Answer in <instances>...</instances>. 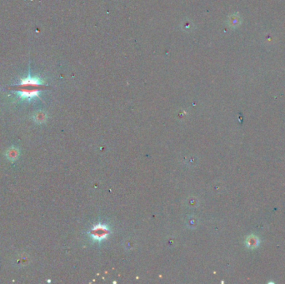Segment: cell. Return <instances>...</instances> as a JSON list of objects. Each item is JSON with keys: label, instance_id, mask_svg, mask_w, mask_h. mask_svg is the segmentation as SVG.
Segmentation results:
<instances>
[{"label": "cell", "instance_id": "obj_1", "mask_svg": "<svg viewBox=\"0 0 285 284\" xmlns=\"http://www.w3.org/2000/svg\"><path fill=\"white\" fill-rule=\"evenodd\" d=\"M43 85V80H41L39 77H32L29 75L27 77H24L20 80V83L18 84L19 88H25V89H37L38 87H42Z\"/></svg>", "mask_w": 285, "mask_h": 284}, {"label": "cell", "instance_id": "obj_5", "mask_svg": "<svg viewBox=\"0 0 285 284\" xmlns=\"http://www.w3.org/2000/svg\"><path fill=\"white\" fill-rule=\"evenodd\" d=\"M258 245V240H257L256 238H248V246H250L252 247H254L255 246Z\"/></svg>", "mask_w": 285, "mask_h": 284}, {"label": "cell", "instance_id": "obj_4", "mask_svg": "<svg viewBox=\"0 0 285 284\" xmlns=\"http://www.w3.org/2000/svg\"><path fill=\"white\" fill-rule=\"evenodd\" d=\"M18 157V150L11 149L9 150L8 152V158L11 159V160H14Z\"/></svg>", "mask_w": 285, "mask_h": 284}, {"label": "cell", "instance_id": "obj_3", "mask_svg": "<svg viewBox=\"0 0 285 284\" xmlns=\"http://www.w3.org/2000/svg\"><path fill=\"white\" fill-rule=\"evenodd\" d=\"M108 233H109L108 228L102 225H98L92 230L93 237L97 240H102L106 237Z\"/></svg>", "mask_w": 285, "mask_h": 284}, {"label": "cell", "instance_id": "obj_2", "mask_svg": "<svg viewBox=\"0 0 285 284\" xmlns=\"http://www.w3.org/2000/svg\"><path fill=\"white\" fill-rule=\"evenodd\" d=\"M40 93V90L38 89H25L22 88L20 91L17 93L18 98L25 100H32L35 98H38Z\"/></svg>", "mask_w": 285, "mask_h": 284}]
</instances>
